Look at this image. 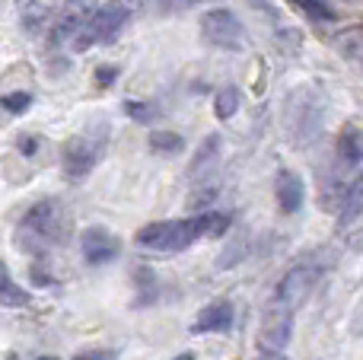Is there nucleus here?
<instances>
[{
    "mask_svg": "<svg viewBox=\"0 0 363 360\" xmlns=\"http://www.w3.org/2000/svg\"><path fill=\"white\" fill-rule=\"evenodd\" d=\"M211 220L213 214H194L185 220H157L138 230L134 242L140 249H153V252H185L191 242L211 236Z\"/></svg>",
    "mask_w": 363,
    "mask_h": 360,
    "instance_id": "f257e3e1",
    "label": "nucleus"
},
{
    "mask_svg": "<svg viewBox=\"0 0 363 360\" xmlns=\"http://www.w3.org/2000/svg\"><path fill=\"white\" fill-rule=\"evenodd\" d=\"M64 233H67V214L51 198L29 208V214L19 223V242H23L26 252H45L48 246L61 242Z\"/></svg>",
    "mask_w": 363,
    "mask_h": 360,
    "instance_id": "f03ea898",
    "label": "nucleus"
},
{
    "mask_svg": "<svg viewBox=\"0 0 363 360\" xmlns=\"http://www.w3.org/2000/svg\"><path fill=\"white\" fill-rule=\"evenodd\" d=\"M108 144V125H96L89 131H80L64 144L61 163H64V176L67 179H86L93 172V166L102 159Z\"/></svg>",
    "mask_w": 363,
    "mask_h": 360,
    "instance_id": "7ed1b4c3",
    "label": "nucleus"
},
{
    "mask_svg": "<svg viewBox=\"0 0 363 360\" xmlns=\"http://www.w3.org/2000/svg\"><path fill=\"white\" fill-rule=\"evenodd\" d=\"M201 35L223 51H242L245 48V26L230 10H211L201 16Z\"/></svg>",
    "mask_w": 363,
    "mask_h": 360,
    "instance_id": "20e7f679",
    "label": "nucleus"
},
{
    "mask_svg": "<svg viewBox=\"0 0 363 360\" xmlns=\"http://www.w3.org/2000/svg\"><path fill=\"white\" fill-rule=\"evenodd\" d=\"M128 16H131V10H128L125 4H106V6H96L93 19L86 23V29L80 32V42H77V48H86V45L93 42H112L115 35H118V29L128 23Z\"/></svg>",
    "mask_w": 363,
    "mask_h": 360,
    "instance_id": "39448f33",
    "label": "nucleus"
},
{
    "mask_svg": "<svg viewBox=\"0 0 363 360\" xmlns=\"http://www.w3.org/2000/svg\"><path fill=\"white\" fill-rule=\"evenodd\" d=\"M315 281H319V268L315 265H294L287 274L281 278L274 291V306H284V310H294L303 300L313 293Z\"/></svg>",
    "mask_w": 363,
    "mask_h": 360,
    "instance_id": "423d86ee",
    "label": "nucleus"
},
{
    "mask_svg": "<svg viewBox=\"0 0 363 360\" xmlns=\"http://www.w3.org/2000/svg\"><path fill=\"white\" fill-rule=\"evenodd\" d=\"M290 335H294V316L284 306H271L268 316L262 319V329H258V351L262 354H281L290 344Z\"/></svg>",
    "mask_w": 363,
    "mask_h": 360,
    "instance_id": "0eeeda50",
    "label": "nucleus"
},
{
    "mask_svg": "<svg viewBox=\"0 0 363 360\" xmlns=\"http://www.w3.org/2000/svg\"><path fill=\"white\" fill-rule=\"evenodd\" d=\"M80 249L89 265H108L112 259H118L121 242L106 227H86L80 236Z\"/></svg>",
    "mask_w": 363,
    "mask_h": 360,
    "instance_id": "6e6552de",
    "label": "nucleus"
},
{
    "mask_svg": "<svg viewBox=\"0 0 363 360\" xmlns=\"http://www.w3.org/2000/svg\"><path fill=\"white\" fill-rule=\"evenodd\" d=\"M96 6H99L96 0H67L61 16H57V26H55L57 42H67V38L80 35V32L86 29V23L93 19Z\"/></svg>",
    "mask_w": 363,
    "mask_h": 360,
    "instance_id": "1a4fd4ad",
    "label": "nucleus"
},
{
    "mask_svg": "<svg viewBox=\"0 0 363 360\" xmlns=\"http://www.w3.org/2000/svg\"><path fill=\"white\" fill-rule=\"evenodd\" d=\"M236 322V310H233L230 300H217V303L204 306V310L194 316L191 332L194 335H213V332H230Z\"/></svg>",
    "mask_w": 363,
    "mask_h": 360,
    "instance_id": "9d476101",
    "label": "nucleus"
},
{
    "mask_svg": "<svg viewBox=\"0 0 363 360\" xmlns=\"http://www.w3.org/2000/svg\"><path fill=\"white\" fill-rule=\"evenodd\" d=\"M274 195H277V204H281L284 214H296L303 208V198H306V185L296 172L290 169H281L274 179Z\"/></svg>",
    "mask_w": 363,
    "mask_h": 360,
    "instance_id": "9b49d317",
    "label": "nucleus"
},
{
    "mask_svg": "<svg viewBox=\"0 0 363 360\" xmlns=\"http://www.w3.org/2000/svg\"><path fill=\"white\" fill-rule=\"evenodd\" d=\"M220 150H223V140H220V134H207V137L201 140V147L194 150L191 166H188L191 179H204L207 172H211L213 166L220 163Z\"/></svg>",
    "mask_w": 363,
    "mask_h": 360,
    "instance_id": "f8f14e48",
    "label": "nucleus"
},
{
    "mask_svg": "<svg viewBox=\"0 0 363 360\" xmlns=\"http://www.w3.org/2000/svg\"><path fill=\"white\" fill-rule=\"evenodd\" d=\"M57 10V0H16V13H19V23L26 29H42Z\"/></svg>",
    "mask_w": 363,
    "mask_h": 360,
    "instance_id": "ddd939ff",
    "label": "nucleus"
},
{
    "mask_svg": "<svg viewBox=\"0 0 363 360\" xmlns=\"http://www.w3.org/2000/svg\"><path fill=\"white\" fill-rule=\"evenodd\" d=\"M360 214H363V172L347 185L345 195H341V214H338L341 227H351Z\"/></svg>",
    "mask_w": 363,
    "mask_h": 360,
    "instance_id": "4468645a",
    "label": "nucleus"
},
{
    "mask_svg": "<svg viewBox=\"0 0 363 360\" xmlns=\"http://www.w3.org/2000/svg\"><path fill=\"white\" fill-rule=\"evenodd\" d=\"M335 48H338V55L347 57V61L363 64V26H351V29L338 32V35H335Z\"/></svg>",
    "mask_w": 363,
    "mask_h": 360,
    "instance_id": "2eb2a0df",
    "label": "nucleus"
},
{
    "mask_svg": "<svg viewBox=\"0 0 363 360\" xmlns=\"http://www.w3.org/2000/svg\"><path fill=\"white\" fill-rule=\"evenodd\" d=\"M26 303H29V291H23V287H19L16 281L10 278L6 265L0 261V306H10V310H16V306H26Z\"/></svg>",
    "mask_w": 363,
    "mask_h": 360,
    "instance_id": "dca6fc26",
    "label": "nucleus"
},
{
    "mask_svg": "<svg viewBox=\"0 0 363 360\" xmlns=\"http://www.w3.org/2000/svg\"><path fill=\"white\" fill-rule=\"evenodd\" d=\"M338 153L347 166L360 163L363 159V131L360 128H345V134H341V140H338Z\"/></svg>",
    "mask_w": 363,
    "mask_h": 360,
    "instance_id": "f3484780",
    "label": "nucleus"
},
{
    "mask_svg": "<svg viewBox=\"0 0 363 360\" xmlns=\"http://www.w3.org/2000/svg\"><path fill=\"white\" fill-rule=\"evenodd\" d=\"M236 112H239V89L236 86H223L217 93V99H213V115H217L220 121H230Z\"/></svg>",
    "mask_w": 363,
    "mask_h": 360,
    "instance_id": "a211bd4d",
    "label": "nucleus"
},
{
    "mask_svg": "<svg viewBox=\"0 0 363 360\" xmlns=\"http://www.w3.org/2000/svg\"><path fill=\"white\" fill-rule=\"evenodd\" d=\"M150 147L157 153H163V157H176V153L185 150V140H182V134H176V131H153Z\"/></svg>",
    "mask_w": 363,
    "mask_h": 360,
    "instance_id": "6ab92c4d",
    "label": "nucleus"
},
{
    "mask_svg": "<svg viewBox=\"0 0 363 360\" xmlns=\"http://www.w3.org/2000/svg\"><path fill=\"white\" fill-rule=\"evenodd\" d=\"M0 106H4L10 115H23L26 108L32 106V96L29 93H10V96H4V99H0Z\"/></svg>",
    "mask_w": 363,
    "mask_h": 360,
    "instance_id": "aec40b11",
    "label": "nucleus"
},
{
    "mask_svg": "<svg viewBox=\"0 0 363 360\" xmlns=\"http://www.w3.org/2000/svg\"><path fill=\"white\" fill-rule=\"evenodd\" d=\"M294 4L303 6V10H306L313 19H332L335 16V10H328L325 0H294Z\"/></svg>",
    "mask_w": 363,
    "mask_h": 360,
    "instance_id": "412c9836",
    "label": "nucleus"
},
{
    "mask_svg": "<svg viewBox=\"0 0 363 360\" xmlns=\"http://www.w3.org/2000/svg\"><path fill=\"white\" fill-rule=\"evenodd\" d=\"M201 4H217V0H157V6L166 13H185V10L201 6Z\"/></svg>",
    "mask_w": 363,
    "mask_h": 360,
    "instance_id": "4be33fe9",
    "label": "nucleus"
},
{
    "mask_svg": "<svg viewBox=\"0 0 363 360\" xmlns=\"http://www.w3.org/2000/svg\"><path fill=\"white\" fill-rule=\"evenodd\" d=\"M128 112L134 121H153V115H157L150 106H140V102H128Z\"/></svg>",
    "mask_w": 363,
    "mask_h": 360,
    "instance_id": "5701e85b",
    "label": "nucleus"
},
{
    "mask_svg": "<svg viewBox=\"0 0 363 360\" xmlns=\"http://www.w3.org/2000/svg\"><path fill=\"white\" fill-rule=\"evenodd\" d=\"M74 360H115V354L112 351H106V348L102 351H80Z\"/></svg>",
    "mask_w": 363,
    "mask_h": 360,
    "instance_id": "b1692460",
    "label": "nucleus"
},
{
    "mask_svg": "<svg viewBox=\"0 0 363 360\" xmlns=\"http://www.w3.org/2000/svg\"><path fill=\"white\" fill-rule=\"evenodd\" d=\"M115 74H118V70H112V67H108V70H99V80H102V83H112Z\"/></svg>",
    "mask_w": 363,
    "mask_h": 360,
    "instance_id": "393cba45",
    "label": "nucleus"
},
{
    "mask_svg": "<svg viewBox=\"0 0 363 360\" xmlns=\"http://www.w3.org/2000/svg\"><path fill=\"white\" fill-rule=\"evenodd\" d=\"M35 150V140H23V153H32Z\"/></svg>",
    "mask_w": 363,
    "mask_h": 360,
    "instance_id": "a878e982",
    "label": "nucleus"
},
{
    "mask_svg": "<svg viewBox=\"0 0 363 360\" xmlns=\"http://www.w3.org/2000/svg\"><path fill=\"white\" fill-rule=\"evenodd\" d=\"M258 360H287V357H284V354H262Z\"/></svg>",
    "mask_w": 363,
    "mask_h": 360,
    "instance_id": "bb28decb",
    "label": "nucleus"
},
{
    "mask_svg": "<svg viewBox=\"0 0 363 360\" xmlns=\"http://www.w3.org/2000/svg\"><path fill=\"white\" fill-rule=\"evenodd\" d=\"M176 360H194V354H188V351H185V354H179Z\"/></svg>",
    "mask_w": 363,
    "mask_h": 360,
    "instance_id": "cd10ccee",
    "label": "nucleus"
},
{
    "mask_svg": "<svg viewBox=\"0 0 363 360\" xmlns=\"http://www.w3.org/2000/svg\"><path fill=\"white\" fill-rule=\"evenodd\" d=\"M42 360H55V357H42Z\"/></svg>",
    "mask_w": 363,
    "mask_h": 360,
    "instance_id": "c85d7f7f",
    "label": "nucleus"
}]
</instances>
